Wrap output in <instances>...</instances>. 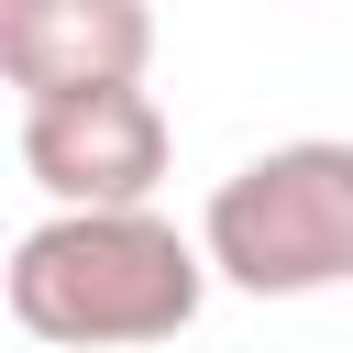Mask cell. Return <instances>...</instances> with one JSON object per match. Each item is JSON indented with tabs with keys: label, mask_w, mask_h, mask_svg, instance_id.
Segmentation results:
<instances>
[{
	"label": "cell",
	"mask_w": 353,
	"mask_h": 353,
	"mask_svg": "<svg viewBox=\"0 0 353 353\" xmlns=\"http://www.w3.org/2000/svg\"><path fill=\"white\" fill-rule=\"evenodd\" d=\"M210 298V243L154 210H55L11 243V320L66 353L176 342Z\"/></svg>",
	"instance_id": "1"
},
{
	"label": "cell",
	"mask_w": 353,
	"mask_h": 353,
	"mask_svg": "<svg viewBox=\"0 0 353 353\" xmlns=\"http://www.w3.org/2000/svg\"><path fill=\"white\" fill-rule=\"evenodd\" d=\"M210 276L243 298H320L353 287V143H265L199 210Z\"/></svg>",
	"instance_id": "2"
},
{
	"label": "cell",
	"mask_w": 353,
	"mask_h": 353,
	"mask_svg": "<svg viewBox=\"0 0 353 353\" xmlns=\"http://www.w3.org/2000/svg\"><path fill=\"white\" fill-rule=\"evenodd\" d=\"M22 176L55 210H143L154 176H165V110H154V88L22 99Z\"/></svg>",
	"instance_id": "3"
},
{
	"label": "cell",
	"mask_w": 353,
	"mask_h": 353,
	"mask_svg": "<svg viewBox=\"0 0 353 353\" xmlns=\"http://www.w3.org/2000/svg\"><path fill=\"white\" fill-rule=\"evenodd\" d=\"M143 66H154V11L143 0H0V77L22 99L143 88Z\"/></svg>",
	"instance_id": "4"
}]
</instances>
